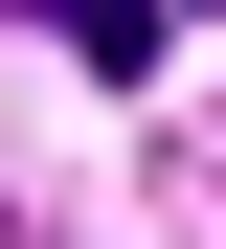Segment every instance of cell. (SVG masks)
I'll return each mask as SVG.
<instances>
[{
  "label": "cell",
  "mask_w": 226,
  "mask_h": 249,
  "mask_svg": "<svg viewBox=\"0 0 226 249\" xmlns=\"http://www.w3.org/2000/svg\"><path fill=\"white\" fill-rule=\"evenodd\" d=\"M45 23H68L90 68H158V0H45Z\"/></svg>",
  "instance_id": "obj_1"
}]
</instances>
